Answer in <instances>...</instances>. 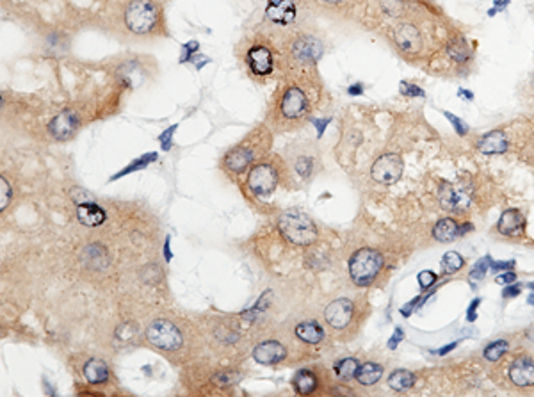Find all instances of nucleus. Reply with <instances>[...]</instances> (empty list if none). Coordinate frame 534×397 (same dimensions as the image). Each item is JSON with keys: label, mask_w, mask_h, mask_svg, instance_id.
I'll return each instance as SVG.
<instances>
[{"label": "nucleus", "mask_w": 534, "mask_h": 397, "mask_svg": "<svg viewBox=\"0 0 534 397\" xmlns=\"http://www.w3.org/2000/svg\"><path fill=\"white\" fill-rule=\"evenodd\" d=\"M313 100L306 71L294 70V75L278 86L271 100L267 121L278 132H288L303 127L310 120Z\"/></svg>", "instance_id": "1"}, {"label": "nucleus", "mask_w": 534, "mask_h": 397, "mask_svg": "<svg viewBox=\"0 0 534 397\" xmlns=\"http://www.w3.org/2000/svg\"><path fill=\"white\" fill-rule=\"evenodd\" d=\"M237 56L248 77L257 84H266L271 79L276 77L281 61H283L273 38L264 32H255L243 39L237 49Z\"/></svg>", "instance_id": "2"}, {"label": "nucleus", "mask_w": 534, "mask_h": 397, "mask_svg": "<svg viewBox=\"0 0 534 397\" xmlns=\"http://www.w3.org/2000/svg\"><path fill=\"white\" fill-rule=\"evenodd\" d=\"M271 137L269 129L257 127L253 132L248 134L239 144L230 148L228 151L223 157V169L230 175H241V173L246 171L250 166H253L255 162L261 161L266 155V151L271 146Z\"/></svg>", "instance_id": "3"}, {"label": "nucleus", "mask_w": 534, "mask_h": 397, "mask_svg": "<svg viewBox=\"0 0 534 397\" xmlns=\"http://www.w3.org/2000/svg\"><path fill=\"white\" fill-rule=\"evenodd\" d=\"M121 20L129 34L136 38H146L161 27V6L157 0H125Z\"/></svg>", "instance_id": "4"}, {"label": "nucleus", "mask_w": 534, "mask_h": 397, "mask_svg": "<svg viewBox=\"0 0 534 397\" xmlns=\"http://www.w3.org/2000/svg\"><path fill=\"white\" fill-rule=\"evenodd\" d=\"M288 171V166L280 159H262L255 162L248 173L246 186L250 193L257 198H267L278 189V184L281 182L285 173ZM291 173V171H288Z\"/></svg>", "instance_id": "5"}, {"label": "nucleus", "mask_w": 534, "mask_h": 397, "mask_svg": "<svg viewBox=\"0 0 534 397\" xmlns=\"http://www.w3.org/2000/svg\"><path fill=\"white\" fill-rule=\"evenodd\" d=\"M278 228L285 239L299 244V246H308V244L316 243L317 236H319L312 219L301 211H288L281 214L278 219Z\"/></svg>", "instance_id": "6"}, {"label": "nucleus", "mask_w": 534, "mask_h": 397, "mask_svg": "<svg viewBox=\"0 0 534 397\" xmlns=\"http://www.w3.org/2000/svg\"><path fill=\"white\" fill-rule=\"evenodd\" d=\"M287 162L291 175L294 173L301 182H310L319 171V155L306 144V139L296 141L287 148Z\"/></svg>", "instance_id": "7"}, {"label": "nucleus", "mask_w": 534, "mask_h": 397, "mask_svg": "<svg viewBox=\"0 0 534 397\" xmlns=\"http://www.w3.org/2000/svg\"><path fill=\"white\" fill-rule=\"evenodd\" d=\"M381 267H383V257L380 251L373 250V248H363V250L356 251L349 261V274L356 285L366 287L376 280Z\"/></svg>", "instance_id": "8"}, {"label": "nucleus", "mask_w": 534, "mask_h": 397, "mask_svg": "<svg viewBox=\"0 0 534 397\" xmlns=\"http://www.w3.org/2000/svg\"><path fill=\"white\" fill-rule=\"evenodd\" d=\"M301 4L303 0H267L264 7L266 20L274 27L298 31Z\"/></svg>", "instance_id": "9"}, {"label": "nucleus", "mask_w": 534, "mask_h": 397, "mask_svg": "<svg viewBox=\"0 0 534 397\" xmlns=\"http://www.w3.org/2000/svg\"><path fill=\"white\" fill-rule=\"evenodd\" d=\"M146 337L151 344L164 349V351H175V349H178L182 346V335H180L178 328L164 319L153 321L148 326Z\"/></svg>", "instance_id": "10"}, {"label": "nucleus", "mask_w": 534, "mask_h": 397, "mask_svg": "<svg viewBox=\"0 0 534 397\" xmlns=\"http://www.w3.org/2000/svg\"><path fill=\"white\" fill-rule=\"evenodd\" d=\"M403 159L396 154H385L378 159L373 164L371 169V175L376 180L378 184H383V186H392L400 179L403 175Z\"/></svg>", "instance_id": "11"}, {"label": "nucleus", "mask_w": 534, "mask_h": 397, "mask_svg": "<svg viewBox=\"0 0 534 397\" xmlns=\"http://www.w3.org/2000/svg\"><path fill=\"white\" fill-rule=\"evenodd\" d=\"M353 316H355V305L348 298L335 299L324 310V319L335 330H342L348 326L353 321Z\"/></svg>", "instance_id": "12"}, {"label": "nucleus", "mask_w": 534, "mask_h": 397, "mask_svg": "<svg viewBox=\"0 0 534 397\" xmlns=\"http://www.w3.org/2000/svg\"><path fill=\"white\" fill-rule=\"evenodd\" d=\"M394 41L406 54H417L422 49L420 32H418V29L413 24H408V21H403V24H399L396 27Z\"/></svg>", "instance_id": "13"}, {"label": "nucleus", "mask_w": 534, "mask_h": 397, "mask_svg": "<svg viewBox=\"0 0 534 397\" xmlns=\"http://www.w3.org/2000/svg\"><path fill=\"white\" fill-rule=\"evenodd\" d=\"M285 356H287V349L278 341L261 342L253 351L255 362L262 363V366H274V363L281 362Z\"/></svg>", "instance_id": "14"}, {"label": "nucleus", "mask_w": 534, "mask_h": 397, "mask_svg": "<svg viewBox=\"0 0 534 397\" xmlns=\"http://www.w3.org/2000/svg\"><path fill=\"white\" fill-rule=\"evenodd\" d=\"M510 380L517 387H533L534 385V362L529 356H520L510 367Z\"/></svg>", "instance_id": "15"}, {"label": "nucleus", "mask_w": 534, "mask_h": 397, "mask_svg": "<svg viewBox=\"0 0 534 397\" xmlns=\"http://www.w3.org/2000/svg\"><path fill=\"white\" fill-rule=\"evenodd\" d=\"M79 129V118L75 113H61L50 121V134L56 141H66Z\"/></svg>", "instance_id": "16"}, {"label": "nucleus", "mask_w": 534, "mask_h": 397, "mask_svg": "<svg viewBox=\"0 0 534 397\" xmlns=\"http://www.w3.org/2000/svg\"><path fill=\"white\" fill-rule=\"evenodd\" d=\"M524 216L518 208H508V211L503 212L500 216L499 223H497V228L503 236H510V237H518L522 232H524Z\"/></svg>", "instance_id": "17"}, {"label": "nucleus", "mask_w": 534, "mask_h": 397, "mask_svg": "<svg viewBox=\"0 0 534 397\" xmlns=\"http://www.w3.org/2000/svg\"><path fill=\"white\" fill-rule=\"evenodd\" d=\"M478 150L486 155H500L508 150V137L503 131H492L478 141Z\"/></svg>", "instance_id": "18"}, {"label": "nucleus", "mask_w": 534, "mask_h": 397, "mask_svg": "<svg viewBox=\"0 0 534 397\" xmlns=\"http://www.w3.org/2000/svg\"><path fill=\"white\" fill-rule=\"evenodd\" d=\"M438 198L440 203H442V207L445 208V211H460V208H463L465 205L468 203L465 194L454 189L450 184H443V186L440 187Z\"/></svg>", "instance_id": "19"}, {"label": "nucleus", "mask_w": 534, "mask_h": 397, "mask_svg": "<svg viewBox=\"0 0 534 397\" xmlns=\"http://www.w3.org/2000/svg\"><path fill=\"white\" fill-rule=\"evenodd\" d=\"M77 218L86 226H99L106 221V212L96 203H81L77 208Z\"/></svg>", "instance_id": "20"}, {"label": "nucleus", "mask_w": 534, "mask_h": 397, "mask_svg": "<svg viewBox=\"0 0 534 397\" xmlns=\"http://www.w3.org/2000/svg\"><path fill=\"white\" fill-rule=\"evenodd\" d=\"M292 385H294V391L298 392L299 396H308L316 391L319 381H317V376L312 373V371L301 369L296 373L294 380H292Z\"/></svg>", "instance_id": "21"}, {"label": "nucleus", "mask_w": 534, "mask_h": 397, "mask_svg": "<svg viewBox=\"0 0 534 397\" xmlns=\"http://www.w3.org/2000/svg\"><path fill=\"white\" fill-rule=\"evenodd\" d=\"M433 236H435V239L440 241V243H450V241H454L460 236V226H458V223L454 221V219L443 218L435 225Z\"/></svg>", "instance_id": "22"}, {"label": "nucleus", "mask_w": 534, "mask_h": 397, "mask_svg": "<svg viewBox=\"0 0 534 397\" xmlns=\"http://www.w3.org/2000/svg\"><path fill=\"white\" fill-rule=\"evenodd\" d=\"M383 376V367L378 366V363L367 362L363 366H358V371H356V381L363 387H371V385L378 383Z\"/></svg>", "instance_id": "23"}, {"label": "nucleus", "mask_w": 534, "mask_h": 397, "mask_svg": "<svg viewBox=\"0 0 534 397\" xmlns=\"http://www.w3.org/2000/svg\"><path fill=\"white\" fill-rule=\"evenodd\" d=\"M296 337L299 341L306 342V344H319L323 341L324 333L319 324L313 323V321H306V323H301L296 326Z\"/></svg>", "instance_id": "24"}, {"label": "nucleus", "mask_w": 534, "mask_h": 397, "mask_svg": "<svg viewBox=\"0 0 534 397\" xmlns=\"http://www.w3.org/2000/svg\"><path fill=\"white\" fill-rule=\"evenodd\" d=\"M84 376L91 385L106 383L109 380V367L102 360H89L84 366Z\"/></svg>", "instance_id": "25"}, {"label": "nucleus", "mask_w": 534, "mask_h": 397, "mask_svg": "<svg viewBox=\"0 0 534 397\" xmlns=\"http://www.w3.org/2000/svg\"><path fill=\"white\" fill-rule=\"evenodd\" d=\"M413 385H415V374L410 373V371L399 369V371H396V373H392L391 378H388V387L394 388V391H398V392L408 391V388H411Z\"/></svg>", "instance_id": "26"}, {"label": "nucleus", "mask_w": 534, "mask_h": 397, "mask_svg": "<svg viewBox=\"0 0 534 397\" xmlns=\"http://www.w3.org/2000/svg\"><path fill=\"white\" fill-rule=\"evenodd\" d=\"M356 371H358V362L355 358H342L335 366V374L344 381L353 380L356 376Z\"/></svg>", "instance_id": "27"}, {"label": "nucleus", "mask_w": 534, "mask_h": 397, "mask_svg": "<svg viewBox=\"0 0 534 397\" xmlns=\"http://www.w3.org/2000/svg\"><path fill=\"white\" fill-rule=\"evenodd\" d=\"M447 54L454 61H458V63H463V61H468V57H470V49H468V45L463 39H454V41H450L447 45Z\"/></svg>", "instance_id": "28"}, {"label": "nucleus", "mask_w": 534, "mask_h": 397, "mask_svg": "<svg viewBox=\"0 0 534 397\" xmlns=\"http://www.w3.org/2000/svg\"><path fill=\"white\" fill-rule=\"evenodd\" d=\"M508 348H510V344H508V341H503V338L492 342V344L485 349V358L488 360V362H497V360H500L506 355Z\"/></svg>", "instance_id": "29"}, {"label": "nucleus", "mask_w": 534, "mask_h": 397, "mask_svg": "<svg viewBox=\"0 0 534 397\" xmlns=\"http://www.w3.org/2000/svg\"><path fill=\"white\" fill-rule=\"evenodd\" d=\"M463 257L460 253H456V251H447L442 258V267L445 273H456V271H460L463 267Z\"/></svg>", "instance_id": "30"}, {"label": "nucleus", "mask_w": 534, "mask_h": 397, "mask_svg": "<svg viewBox=\"0 0 534 397\" xmlns=\"http://www.w3.org/2000/svg\"><path fill=\"white\" fill-rule=\"evenodd\" d=\"M490 266H492V257H490V255H486V257H483L481 261L478 262V264L472 267L470 274H468V280H470L472 283H475V281H481L483 278L486 276V273L490 271Z\"/></svg>", "instance_id": "31"}, {"label": "nucleus", "mask_w": 534, "mask_h": 397, "mask_svg": "<svg viewBox=\"0 0 534 397\" xmlns=\"http://www.w3.org/2000/svg\"><path fill=\"white\" fill-rule=\"evenodd\" d=\"M380 6L388 16H399L404 9L403 0H380Z\"/></svg>", "instance_id": "32"}, {"label": "nucleus", "mask_w": 534, "mask_h": 397, "mask_svg": "<svg viewBox=\"0 0 534 397\" xmlns=\"http://www.w3.org/2000/svg\"><path fill=\"white\" fill-rule=\"evenodd\" d=\"M436 280H438V278H436V274L433 273V271H422V273L418 274V283H420V287L424 288V291L433 287V285L436 283Z\"/></svg>", "instance_id": "33"}, {"label": "nucleus", "mask_w": 534, "mask_h": 397, "mask_svg": "<svg viewBox=\"0 0 534 397\" xmlns=\"http://www.w3.org/2000/svg\"><path fill=\"white\" fill-rule=\"evenodd\" d=\"M443 114H445L447 120H449L450 124H453V127L456 129V132L460 134V136H467V134H468V127H467V125L463 124V121L460 120V118L454 116L453 113H443Z\"/></svg>", "instance_id": "34"}, {"label": "nucleus", "mask_w": 534, "mask_h": 397, "mask_svg": "<svg viewBox=\"0 0 534 397\" xmlns=\"http://www.w3.org/2000/svg\"><path fill=\"white\" fill-rule=\"evenodd\" d=\"M400 93L406 96H424V91H422L420 88H417V86L413 84H406V82L400 84Z\"/></svg>", "instance_id": "35"}, {"label": "nucleus", "mask_w": 534, "mask_h": 397, "mask_svg": "<svg viewBox=\"0 0 534 397\" xmlns=\"http://www.w3.org/2000/svg\"><path fill=\"white\" fill-rule=\"evenodd\" d=\"M522 292V283H515V285H506V288L503 291V298H517L518 294Z\"/></svg>", "instance_id": "36"}, {"label": "nucleus", "mask_w": 534, "mask_h": 397, "mask_svg": "<svg viewBox=\"0 0 534 397\" xmlns=\"http://www.w3.org/2000/svg\"><path fill=\"white\" fill-rule=\"evenodd\" d=\"M479 305H481V299H474V301H472L470 303V306H468V316H467V319H468V323H474V321H475V317H478V313H475V312H478V306Z\"/></svg>", "instance_id": "37"}, {"label": "nucleus", "mask_w": 534, "mask_h": 397, "mask_svg": "<svg viewBox=\"0 0 534 397\" xmlns=\"http://www.w3.org/2000/svg\"><path fill=\"white\" fill-rule=\"evenodd\" d=\"M515 280H517V274L511 273V271H510V273H504V274H500V276L495 278V281L499 285H510V283H513Z\"/></svg>", "instance_id": "38"}, {"label": "nucleus", "mask_w": 534, "mask_h": 397, "mask_svg": "<svg viewBox=\"0 0 534 397\" xmlns=\"http://www.w3.org/2000/svg\"><path fill=\"white\" fill-rule=\"evenodd\" d=\"M11 200V191H9V186L6 184V179H2V205H0V208H6V205L9 203Z\"/></svg>", "instance_id": "39"}, {"label": "nucleus", "mask_w": 534, "mask_h": 397, "mask_svg": "<svg viewBox=\"0 0 534 397\" xmlns=\"http://www.w3.org/2000/svg\"><path fill=\"white\" fill-rule=\"evenodd\" d=\"M403 338H404L403 330H400V328H398V330H396V333L391 337V341H388V348L396 349L399 346V342L403 341Z\"/></svg>", "instance_id": "40"}, {"label": "nucleus", "mask_w": 534, "mask_h": 397, "mask_svg": "<svg viewBox=\"0 0 534 397\" xmlns=\"http://www.w3.org/2000/svg\"><path fill=\"white\" fill-rule=\"evenodd\" d=\"M515 266V262H495L492 261V266H490V269L492 271H506V269H511V267Z\"/></svg>", "instance_id": "41"}, {"label": "nucleus", "mask_w": 534, "mask_h": 397, "mask_svg": "<svg viewBox=\"0 0 534 397\" xmlns=\"http://www.w3.org/2000/svg\"><path fill=\"white\" fill-rule=\"evenodd\" d=\"M456 346H458V342H453V344H450V346H443V348L436 349V351H433V353H435V355H438V356H443V355H447V353L453 351V349L456 348Z\"/></svg>", "instance_id": "42"}, {"label": "nucleus", "mask_w": 534, "mask_h": 397, "mask_svg": "<svg viewBox=\"0 0 534 397\" xmlns=\"http://www.w3.org/2000/svg\"><path fill=\"white\" fill-rule=\"evenodd\" d=\"M173 131H175V127L169 129V131L166 132V134H162V137H161V139H162V146H164L166 150H168L169 144H171V143H169V139H171V134H173Z\"/></svg>", "instance_id": "43"}, {"label": "nucleus", "mask_w": 534, "mask_h": 397, "mask_svg": "<svg viewBox=\"0 0 534 397\" xmlns=\"http://www.w3.org/2000/svg\"><path fill=\"white\" fill-rule=\"evenodd\" d=\"M323 4H328V6H341V4L348 2V0H321Z\"/></svg>", "instance_id": "44"}, {"label": "nucleus", "mask_w": 534, "mask_h": 397, "mask_svg": "<svg viewBox=\"0 0 534 397\" xmlns=\"http://www.w3.org/2000/svg\"><path fill=\"white\" fill-rule=\"evenodd\" d=\"M529 288H531V296H529V305H534V283H529Z\"/></svg>", "instance_id": "45"}, {"label": "nucleus", "mask_w": 534, "mask_h": 397, "mask_svg": "<svg viewBox=\"0 0 534 397\" xmlns=\"http://www.w3.org/2000/svg\"><path fill=\"white\" fill-rule=\"evenodd\" d=\"M349 93H351V95H358V93H362V88H351Z\"/></svg>", "instance_id": "46"}]
</instances>
